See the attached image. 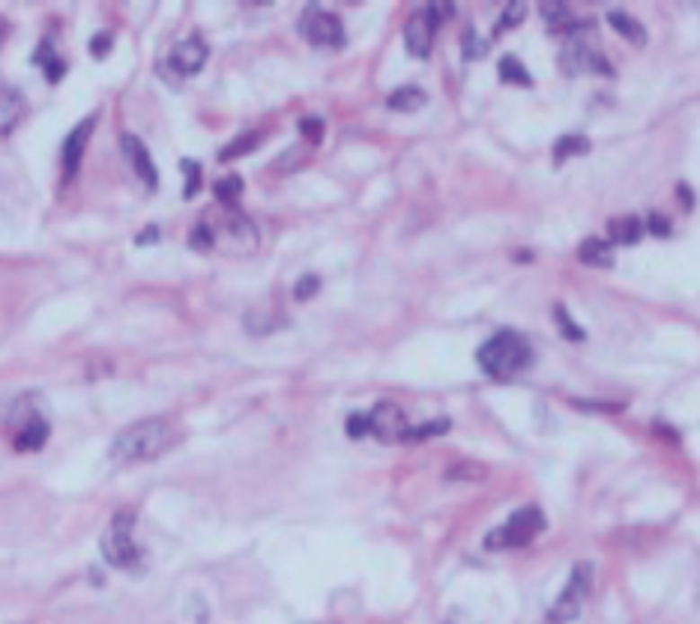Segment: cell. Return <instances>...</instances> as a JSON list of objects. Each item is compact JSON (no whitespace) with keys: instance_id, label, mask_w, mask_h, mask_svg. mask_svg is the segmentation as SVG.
<instances>
[{"instance_id":"obj_1","label":"cell","mask_w":700,"mask_h":624,"mask_svg":"<svg viewBox=\"0 0 700 624\" xmlns=\"http://www.w3.org/2000/svg\"><path fill=\"white\" fill-rule=\"evenodd\" d=\"M258 227L236 207H222L216 215L201 218L192 233L195 249H216L225 254H252L258 249Z\"/></svg>"},{"instance_id":"obj_2","label":"cell","mask_w":700,"mask_h":624,"mask_svg":"<svg viewBox=\"0 0 700 624\" xmlns=\"http://www.w3.org/2000/svg\"><path fill=\"white\" fill-rule=\"evenodd\" d=\"M177 443V427L168 418H144L117 434L111 443V461L117 463H144L165 454Z\"/></svg>"},{"instance_id":"obj_3","label":"cell","mask_w":700,"mask_h":624,"mask_svg":"<svg viewBox=\"0 0 700 624\" xmlns=\"http://www.w3.org/2000/svg\"><path fill=\"white\" fill-rule=\"evenodd\" d=\"M530 362H533V350L518 332H500L491 341H485V347L479 350L482 371L494 376V380H509V376L521 374Z\"/></svg>"},{"instance_id":"obj_4","label":"cell","mask_w":700,"mask_h":624,"mask_svg":"<svg viewBox=\"0 0 700 624\" xmlns=\"http://www.w3.org/2000/svg\"><path fill=\"white\" fill-rule=\"evenodd\" d=\"M102 556L111 567H120V571H141L144 565V549L135 544V517L129 511L114 514L108 529L102 532Z\"/></svg>"},{"instance_id":"obj_5","label":"cell","mask_w":700,"mask_h":624,"mask_svg":"<svg viewBox=\"0 0 700 624\" xmlns=\"http://www.w3.org/2000/svg\"><path fill=\"white\" fill-rule=\"evenodd\" d=\"M545 529V517L539 508H521L509 517L503 526H497L494 532H488L485 538V547L488 549H515V547H524L539 535Z\"/></svg>"},{"instance_id":"obj_6","label":"cell","mask_w":700,"mask_h":624,"mask_svg":"<svg viewBox=\"0 0 700 624\" xmlns=\"http://www.w3.org/2000/svg\"><path fill=\"white\" fill-rule=\"evenodd\" d=\"M589 592H593V565H575V571H572L566 589H563L557 594V601H554V607L548 612V621L551 624H566L572 619L580 616V610H584V603L589 601Z\"/></svg>"},{"instance_id":"obj_7","label":"cell","mask_w":700,"mask_h":624,"mask_svg":"<svg viewBox=\"0 0 700 624\" xmlns=\"http://www.w3.org/2000/svg\"><path fill=\"white\" fill-rule=\"evenodd\" d=\"M299 33L306 42H312L315 48H341L344 45V27L339 22V15L323 13V9H306L299 18Z\"/></svg>"},{"instance_id":"obj_8","label":"cell","mask_w":700,"mask_h":624,"mask_svg":"<svg viewBox=\"0 0 700 624\" xmlns=\"http://www.w3.org/2000/svg\"><path fill=\"white\" fill-rule=\"evenodd\" d=\"M366 421H368V434L384 439V443H407V416L395 403H377L375 409L366 412Z\"/></svg>"},{"instance_id":"obj_9","label":"cell","mask_w":700,"mask_h":624,"mask_svg":"<svg viewBox=\"0 0 700 624\" xmlns=\"http://www.w3.org/2000/svg\"><path fill=\"white\" fill-rule=\"evenodd\" d=\"M207 63V45L198 40V36H189V40L177 42L168 54V69L180 78L198 75Z\"/></svg>"},{"instance_id":"obj_10","label":"cell","mask_w":700,"mask_h":624,"mask_svg":"<svg viewBox=\"0 0 700 624\" xmlns=\"http://www.w3.org/2000/svg\"><path fill=\"white\" fill-rule=\"evenodd\" d=\"M438 18H434L429 9H420L416 15H411V22L404 27V45L413 57H429L431 45H434V33H438Z\"/></svg>"},{"instance_id":"obj_11","label":"cell","mask_w":700,"mask_h":624,"mask_svg":"<svg viewBox=\"0 0 700 624\" xmlns=\"http://www.w3.org/2000/svg\"><path fill=\"white\" fill-rule=\"evenodd\" d=\"M563 69L569 72V75H580V72H611V66H607V60L598 54L596 48H589V45L580 40V36H575L566 51H563Z\"/></svg>"},{"instance_id":"obj_12","label":"cell","mask_w":700,"mask_h":624,"mask_svg":"<svg viewBox=\"0 0 700 624\" xmlns=\"http://www.w3.org/2000/svg\"><path fill=\"white\" fill-rule=\"evenodd\" d=\"M120 150H123V159L132 164L135 177H138L150 191L156 189V186H159L156 164H153L150 150H147V146H144L141 137H135V135H123V137H120Z\"/></svg>"},{"instance_id":"obj_13","label":"cell","mask_w":700,"mask_h":624,"mask_svg":"<svg viewBox=\"0 0 700 624\" xmlns=\"http://www.w3.org/2000/svg\"><path fill=\"white\" fill-rule=\"evenodd\" d=\"M93 117H87V120H81L75 128L69 132L66 144H63V173H66V180H72L81 168V159H84V146L90 141V135H93Z\"/></svg>"},{"instance_id":"obj_14","label":"cell","mask_w":700,"mask_h":624,"mask_svg":"<svg viewBox=\"0 0 700 624\" xmlns=\"http://www.w3.org/2000/svg\"><path fill=\"white\" fill-rule=\"evenodd\" d=\"M49 439V421L40 412H31L27 418L18 421V434H15V448L18 452H40Z\"/></svg>"},{"instance_id":"obj_15","label":"cell","mask_w":700,"mask_h":624,"mask_svg":"<svg viewBox=\"0 0 700 624\" xmlns=\"http://www.w3.org/2000/svg\"><path fill=\"white\" fill-rule=\"evenodd\" d=\"M24 114V99L15 90H0V135H9Z\"/></svg>"},{"instance_id":"obj_16","label":"cell","mask_w":700,"mask_h":624,"mask_svg":"<svg viewBox=\"0 0 700 624\" xmlns=\"http://www.w3.org/2000/svg\"><path fill=\"white\" fill-rule=\"evenodd\" d=\"M643 227L634 215H623V218H614L611 227H607V236H611V242L616 245H634L641 240Z\"/></svg>"},{"instance_id":"obj_17","label":"cell","mask_w":700,"mask_h":624,"mask_svg":"<svg viewBox=\"0 0 700 624\" xmlns=\"http://www.w3.org/2000/svg\"><path fill=\"white\" fill-rule=\"evenodd\" d=\"M578 257L589 266H598V269H607L614 266V254H611V242H602V240H587L580 245Z\"/></svg>"},{"instance_id":"obj_18","label":"cell","mask_w":700,"mask_h":624,"mask_svg":"<svg viewBox=\"0 0 700 624\" xmlns=\"http://www.w3.org/2000/svg\"><path fill=\"white\" fill-rule=\"evenodd\" d=\"M386 105L393 108V111H416V108L425 105V93L420 87H402L386 99Z\"/></svg>"},{"instance_id":"obj_19","label":"cell","mask_w":700,"mask_h":624,"mask_svg":"<svg viewBox=\"0 0 700 624\" xmlns=\"http://www.w3.org/2000/svg\"><path fill=\"white\" fill-rule=\"evenodd\" d=\"M584 153H589V141L584 135H566V137H560L557 141V146H554V162H566L569 155H584Z\"/></svg>"},{"instance_id":"obj_20","label":"cell","mask_w":700,"mask_h":624,"mask_svg":"<svg viewBox=\"0 0 700 624\" xmlns=\"http://www.w3.org/2000/svg\"><path fill=\"white\" fill-rule=\"evenodd\" d=\"M611 24L616 27V33L625 36V40H632L634 45L647 42V33H643V27L634 22V18L625 15V13H611Z\"/></svg>"},{"instance_id":"obj_21","label":"cell","mask_w":700,"mask_h":624,"mask_svg":"<svg viewBox=\"0 0 700 624\" xmlns=\"http://www.w3.org/2000/svg\"><path fill=\"white\" fill-rule=\"evenodd\" d=\"M500 75H503V81H515V84H524V87L533 84L530 72H527L515 57H503V60H500Z\"/></svg>"},{"instance_id":"obj_22","label":"cell","mask_w":700,"mask_h":624,"mask_svg":"<svg viewBox=\"0 0 700 624\" xmlns=\"http://www.w3.org/2000/svg\"><path fill=\"white\" fill-rule=\"evenodd\" d=\"M183 173H186L183 198H195L198 189H201V164H198V162H183Z\"/></svg>"},{"instance_id":"obj_23","label":"cell","mask_w":700,"mask_h":624,"mask_svg":"<svg viewBox=\"0 0 700 624\" xmlns=\"http://www.w3.org/2000/svg\"><path fill=\"white\" fill-rule=\"evenodd\" d=\"M542 15L548 18L551 27H569L572 24V15L566 4H542Z\"/></svg>"},{"instance_id":"obj_24","label":"cell","mask_w":700,"mask_h":624,"mask_svg":"<svg viewBox=\"0 0 700 624\" xmlns=\"http://www.w3.org/2000/svg\"><path fill=\"white\" fill-rule=\"evenodd\" d=\"M240 191H243V182L236 180V177L225 180V182H219V186H216V195H219L222 207H236V195H240Z\"/></svg>"},{"instance_id":"obj_25","label":"cell","mask_w":700,"mask_h":624,"mask_svg":"<svg viewBox=\"0 0 700 624\" xmlns=\"http://www.w3.org/2000/svg\"><path fill=\"white\" fill-rule=\"evenodd\" d=\"M449 427V421H429V425H420V427H411L407 430V443H413V439H429V436H438L443 434V430Z\"/></svg>"},{"instance_id":"obj_26","label":"cell","mask_w":700,"mask_h":624,"mask_svg":"<svg viewBox=\"0 0 700 624\" xmlns=\"http://www.w3.org/2000/svg\"><path fill=\"white\" fill-rule=\"evenodd\" d=\"M348 434H350L353 439H362V436L368 434L366 412H357V416H350V418H348Z\"/></svg>"},{"instance_id":"obj_27","label":"cell","mask_w":700,"mask_h":624,"mask_svg":"<svg viewBox=\"0 0 700 624\" xmlns=\"http://www.w3.org/2000/svg\"><path fill=\"white\" fill-rule=\"evenodd\" d=\"M317 287H321V281H317L315 275H312V278H303V281L297 284V299H308V296H315V290H317Z\"/></svg>"},{"instance_id":"obj_28","label":"cell","mask_w":700,"mask_h":624,"mask_svg":"<svg viewBox=\"0 0 700 624\" xmlns=\"http://www.w3.org/2000/svg\"><path fill=\"white\" fill-rule=\"evenodd\" d=\"M524 18V4H512V9H506L503 22H500V31H503L506 24H518Z\"/></svg>"},{"instance_id":"obj_29","label":"cell","mask_w":700,"mask_h":624,"mask_svg":"<svg viewBox=\"0 0 700 624\" xmlns=\"http://www.w3.org/2000/svg\"><path fill=\"white\" fill-rule=\"evenodd\" d=\"M557 320H560V326L566 329V335H569V338H575V341H580V338H584V332H580V329L572 326V320L566 317V311H563V308H557Z\"/></svg>"},{"instance_id":"obj_30","label":"cell","mask_w":700,"mask_h":624,"mask_svg":"<svg viewBox=\"0 0 700 624\" xmlns=\"http://www.w3.org/2000/svg\"><path fill=\"white\" fill-rule=\"evenodd\" d=\"M252 144H254V135H252V137H245V141H240V144H231L228 150L222 153V159L228 162V159H234V155H243V153H249V150H245V146H252Z\"/></svg>"},{"instance_id":"obj_31","label":"cell","mask_w":700,"mask_h":624,"mask_svg":"<svg viewBox=\"0 0 700 624\" xmlns=\"http://www.w3.org/2000/svg\"><path fill=\"white\" fill-rule=\"evenodd\" d=\"M465 42H467V57H479V54H485L488 45H479L476 36H473V31L465 33Z\"/></svg>"},{"instance_id":"obj_32","label":"cell","mask_w":700,"mask_h":624,"mask_svg":"<svg viewBox=\"0 0 700 624\" xmlns=\"http://www.w3.org/2000/svg\"><path fill=\"white\" fill-rule=\"evenodd\" d=\"M303 132L312 135L317 141V137H321V120H303Z\"/></svg>"},{"instance_id":"obj_33","label":"cell","mask_w":700,"mask_h":624,"mask_svg":"<svg viewBox=\"0 0 700 624\" xmlns=\"http://www.w3.org/2000/svg\"><path fill=\"white\" fill-rule=\"evenodd\" d=\"M650 222H656V224H650V227H656L659 233H668V224H665V218L661 215H656V218H650Z\"/></svg>"}]
</instances>
